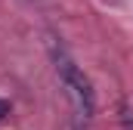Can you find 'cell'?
Returning <instances> with one entry per match:
<instances>
[{
  "instance_id": "cell-1",
  "label": "cell",
  "mask_w": 133,
  "mask_h": 130,
  "mask_svg": "<svg viewBox=\"0 0 133 130\" xmlns=\"http://www.w3.org/2000/svg\"><path fill=\"white\" fill-rule=\"evenodd\" d=\"M50 59H53V68L59 74V84L65 87L71 112H74V127L71 130H87L90 121H93V115H96V93H93L90 77L81 71V65L71 59V53L56 37H50Z\"/></svg>"
},
{
  "instance_id": "cell-2",
  "label": "cell",
  "mask_w": 133,
  "mask_h": 130,
  "mask_svg": "<svg viewBox=\"0 0 133 130\" xmlns=\"http://www.w3.org/2000/svg\"><path fill=\"white\" fill-rule=\"evenodd\" d=\"M6 115H9V102H6V99H0V118H6Z\"/></svg>"
}]
</instances>
